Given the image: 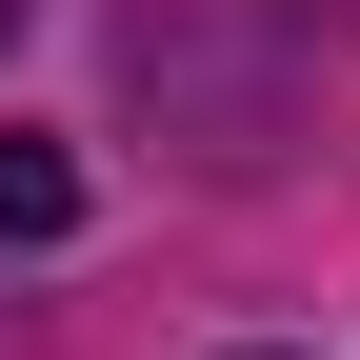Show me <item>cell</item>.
Segmentation results:
<instances>
[{
	"label": "cell",
	"mask_w": 360,
	"mask_h": 360,
	"mask_svg": "<svg viewBox=\"0 0 360 360\" xmlns=\"http://www.w3.org/2000/svg\"><path fill=\"white\" fill-rule=\"evenodd\" d=\"M60 220H80V160L60 141H0V240H60Z\"/></svg>",
	"instance_id": "cell-1"
},
{
	"label": "cell",
	"mask_w": 360,
	"mask_h": 360,
	"mask_svg": "<svg viewBox=\"0 0 360 360\" xmlns=\"http://www.w3.org/2000/svg\"><path fill=\"white\" fill-rule=\"evenodd\" d=\"M0 40H20V0H0Z\"/></svg>",
	"instance_id": "cell-2"
}]
</instances>
